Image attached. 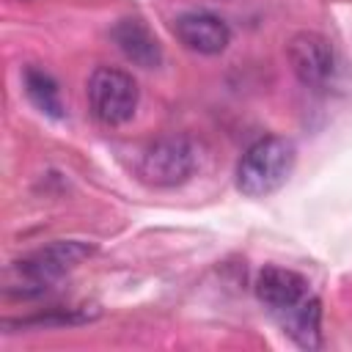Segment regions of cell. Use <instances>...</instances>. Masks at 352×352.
I'll return each instance as SVG.
<instances>
[{
  "label": "cell",
  "mask_w": 352,
  "mask_h": 352,
  "mask_svg": "<svg viewBox=\"0 0 352 352\" xmlns=\"http://www.w3.org/2000/svg\"><path fill=\"white\" fill-rule=\"evenodd\" d=\"M297 162L294 140L283 135L258 138L236 165V187L248 198H264L286 184Z\"/></svg>",
  "instance_id": "1"
},
{
  "label": "cell",
  "mask_w": 352,
  "mask_h": 352,
  "mask_svg": "<svg viewBox=\"0 0 352 352\" xmlns=\"http://www.w3.org/2000/svg\"><path fill=\"white\" fill-rule=\"evenodd\" d=\"M91 253H94V248L88 242H80V239H60V242H52L47 248H38L30 256L11 264L8 278H14V280L8 283V289L19 286L22 297L41 294L55 280H60L69 270H74L82 258H88Z\"/></svg>",
  "instance_id": "2"
},
{
  "label": "cell",
  "mask_w": 352,
  "mask_h": 352,
  "mask_svg": "<svg viewBox=\"0 0 352 352\" xmlns=\"http://www.w3.org/2000/svg\"><path fill=\"white\" fill-rule=\"evenodd\" d=\"M91 116L104 126H121L135 116L138 82L129 72L116 66H96L85 85Z\"/></svg>",
  "instance_id": "3"
},
{
  "label": "cell",
  "mask_w": 352,
  "mask_h": 352,
  "mask_svg": "<svg viewBox=\"0 0 352 352\" xmlns=\"http://www.w3.org/2000/svg\"><path fill=\"white\" fill-rule=\"evenodd\" d=\"M198 165V154L190 138L168 135L148 143L138 160V176L148 187H179L184 184Z\"/></svg>",
  "instance_id": "4"
},
{
  "label": "cell",
  "mask_w": 352,
  "mask_h": 352,
  "mask_svg": "<svg viewBox=\"0 0 352 352\" xmlns=\"http://www.w3.org/2000/svg\"><path fill=\"white\" fill-rule=\"evenodd\" d=\"M286 58L294 77L305 88H322L336 74V52L333 44L316 30H300L286 44Z\"/></svg>",
  "instance_id": "5"
},
{
  "label": "cell",
  "mask_w": 352,
  "mask_h": 352,
  "mask_svg": "<svg viewBox=\"0 0 352 352\" xmlns=\"http://www.w3.org/2000/svg\"><path fill=\"white\" fill-rule=\"evenodd\" d=\"M173 33L187 50L198 55H217L231 44V28L226 25V19H220L212 11L182 14L173 25Z\"/></svg>",
  "instance_id": "6"
},
{
  "label": "cell",
  "mask_w": 352,
  "mask_h": 352,
  "mask_svg": "<svg viewBox=\"0 0 352 352\" xmlns=\"http://www.w3.org/2000/svg\"><path fill=\"white\" fill-rule=\"evenodd\" d=\"M308 294H311L308 280L286 267H264L256 278V297L272 314V319L302 302Z\"/></svg>",
  "instance_id": "7"
},
{
  "label": "cell",
  "mask_w": 352,
  "mask_h": 352,
  "mask_svg": "<svg viewBox=\"0 0 352 352\" xmlns=\"http://www.w3.org/2000/svg\"><path fill=\"white\" fill-rule=\"evenodd\" d=\"M110 36H113L116 47L124 52V58L132 60L135 66L157 69L162 63V47H160L157 36L151 33V28L143 19H138V16L118 19Z\"/></svg>",
  "instance_id": "8"
},
{
  "label": "cell",
  "mask_w": 352,
  "mask_h": 352,
  "mask_svg": "<svg viewBox=\"0 0 352 352\" xmlns=\"http://www.w3.org/2000/svg\"><path fill=\"white\" fill-rule=\"evenodd\" d=\"M275 322L283 327V333L302 349H319L322 346V305L314 294H308L302 302L289 308L286 314L275 316Z\"/></svg>",
  "instance_id": "9"
},
{
  "label": "cell",
  "mask_w": 352,
  "mask_h": 352,
  "mask_svg": "<svg viewBox=\"0 0 352 352\" xmlns=\"http://www.w3.org/2000/svg\"><path fill=\"white\" fill-rule=\"evenodd\" d=\"M22 82H25L28 99H30L41 113H47V116H52V118H60V116H63L60 88H58V82H55L44 69L28 66L25 74H22Z\"/></svg>",
  "instance_id": "10"
}]
</instances>
